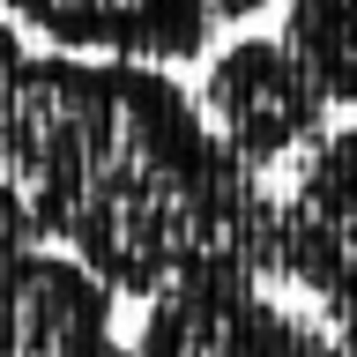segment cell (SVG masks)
I'll use <instances>...</instances> for the list:
<instances>
[{
    "mask_svg": "<svg viewBox=\"0 0 357 357\" xmlns=\"http://www.w3.org/2000/svg\"><path fill=\"white\" fill-rule=\"evenodd\" d=\"M38 238H45V223H38V208H30V194L0 172V275L30 261V245H38Z\"/></svg>",
    "mask_w": 357,
    "mask_h": 357,
    "instance_id": "6",
    "label": "cell"
},
{
    "mask_svg": "<svg viewBox=\"0 0 357 357\" xmlns=\"http://www.w3.org/2000/svg\"><path fill=\"white\" fill-rule=\"evenodd\" d=\"M283 45L328 105H357V0H290Z\"/></svg>",
    "mask_w": 357,
    "mask_h": 357,
    "instance_id": "5",
    "label": "cell"
},
{
    "mask_svg": "<svg viewBox=\"0 0 357 357\" xmlns=\"http://www.w3.org/2000/svg\"><path fill=\"white\" fill-rule=\"evenodd\" d=\"M15 82H22V38L0 15V134H8V112H15Z\"/></svg>",
    "mask_w": 357,
    "mask_h": 357,
    "instance_id": "7",
    "label": "cell"
},
{
    "mask_svg": "<svg viewBox=\"0 0 357 357\" xmlns=\"http://www.w3.org/2000/svg\"><path fill=\"white\" fill-rule=\"evenodd\" d=\"M0 164L105 283L164 290L216 261L268 253V201L194 119V97L134 60H22Z\"/></svg>",
    "mask_w": 357,
    "mask_h": 357,
    "instance_id": "1",
    "label": "cell"
},
{
    "mask_svg": "<svg viewBox=\"0 0 357 357\" xmlns=\"http://www.w3.org/2000/svg\"><path fill=\"white\" fill-rule=\"evenodd\" d=\"M268 0H0L8 22H30L60 52L105 60H194L216 22H245Z\"/></svg>",
    "mask_w": 357,
    "mask_h": 357,
    "instance_id": "3",
    "label": "cell"
},
{
    "mask_svg": "<svg viewBox=\"0 0 357 357\" xmlns=\"http://www.w3.org/2000/svg\"><path fill=\"white\" fill-rule=\"evenodd\" d=\"M201 105H208V134L245 172H261V164H275V156H290L298 142L320 134L328 97L312 89V75L298 67V52L283 38H238L208 60Z\"/></svg>",
    "mask_w": 357,
    "mask_h": 357,
    "instance_id": "2",
    "label": "cell"
},
{
    "mask_svg": "<svg viewBox=\"0 0 357 357\" xmlns=\"http://www.w3.org/2000/svg\"><path fill=\"white\" fill-rule=\"evenodd\" d=\"M283 261L342 320H357V127L320 142L305 186L283 216Z\"/></svg>",
    "mask_w": 357,
    "mask_h": 357,
    "instance_id": "4",
    "label": "cell"
}]
</instances>
